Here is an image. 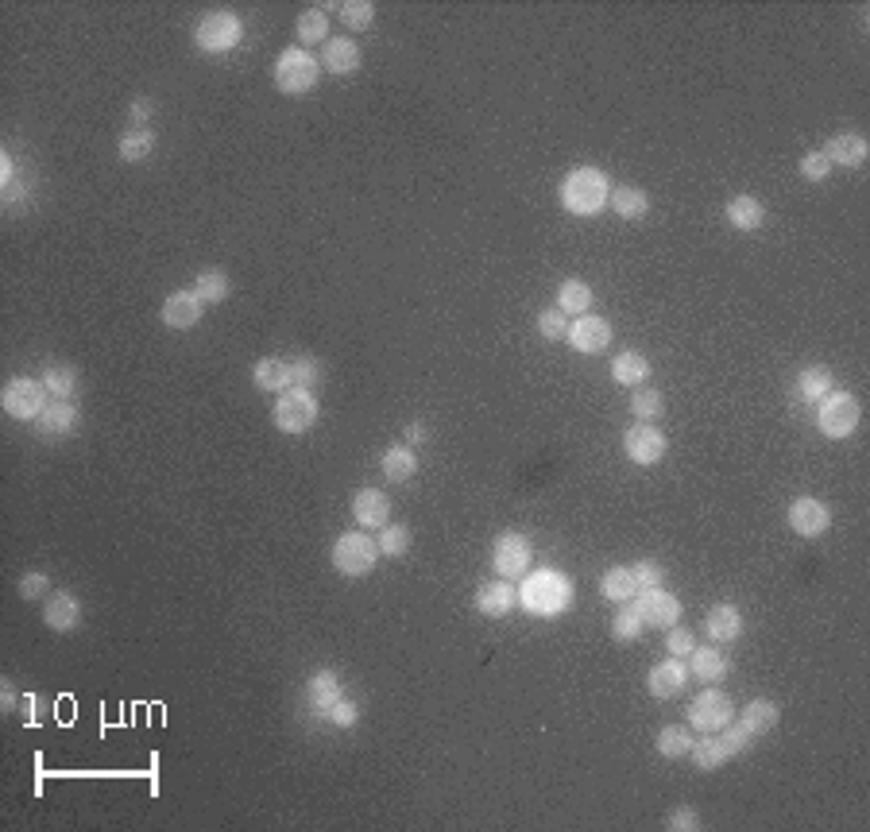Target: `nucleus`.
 <instances>
[{"mask_svg": "<svg viewBox=\"0 0 870 832\" xmlns=\"http://www.w3.org/2000/svg\"><path fill=\"white\" fill-rule=\"evenodd\" d=\"M573 600H577L573 577L561 573V569H553V565L530 569L519 585V608L526 616H534V620H557V616H565V612L573 608Z\"/></svg>", "mask_w": 870, "mask_h": 832, "instance_id": "f257e3e1", "label": "nucleus"}, {"mask_svg": "<svg viewBox=\"0 0 870 832\" xmlns=\"http://www.w3.org/2000/svg\"><path fill=\"white\" fill-rule=\"evenodd\" d=\"M611 202V182L600 167L584 163L561 179V209L569 217H600Z\"/></svg>", "mask_w": 870, "mask_h": 832, "instance_id": "f03ea898", "label": "nucleus"}, {"mask_svg": "<svg viewBox=\"0 0 870 832\" xmlns=\"http://www.w3.org/2000/svg\"><path fill=\"white\" fill-rule=\"evenodd\" d=\"M754 740H758V736H754L743 720H731L720 732H700V740H693V747H689V759H693L696 771H720L735 755L751 751Z\"/></svg>", "mask_w": 870, "mask_h": 832, "instance_id": "7ed1b4c3", "label": "nucleus"}, {"mask_svg": "<svg viewBox=\"0 0 870 832\" xmlns=\"http://www.w3.org/2000/svg\"><path fill=\"white\" fill-rule=\"evenodd\" d=\"M275 90L283 97H306V93L318 90L321 82V59H314V51L306 47H287L279 59H275Z\"/></svg>", "mask_w": 870, "mask_h": 832, "instance_id": "20e7f679", "label": "nucleus"}, {"mask_svg": "<svg viewBox=\"0 0 870 832\" xmlns=\"http://www.w3.org/2000/svg\"><path fill=\"white\" fill-rule=\"evenodd\" d=\"M321 418V403L314 391L306 387H287L283 395H275V407H271V422L279 434L298 438V434H310Z\"/></svg>", "mask_w": 870, "mask_h": 832, "instance_id": "39448f33", "label": "nucleus"}, {"mask_svg": "<svg viewBox=\"0 0 870 832\" xmlns=\"http://www.w3.org/2000/svg\"><path fill=\"white\" fill-rule=\"evenodd\" d=\"M859 418H863L859 399H855L851 391H843V387H832V391L816 403V430H820L824 438H832V442L851 438V434L859 430Z\"/></svg>", "mask_w": 870, "mask_h": 832, "instance_id": "423d86ee", "label": "nucleus"}, {"mask_svg": "<svg viewBox=\"0 0 870 832\" xmlns=\"http://www.w3.org/2000/svg\"><path fill=\"white\" fill-rule=\"evenodd\" d=\"M244 43V20L232 12V8H217V12H205L194 28V47L202 55H229Z\"/></svg>", "mask_w": 870, "mask_h": 832, "instance_id": "0eeeda50", "label": "nucleus"}, {"mask_svg": "<svg viewBox=\"0 0 870 832\" xmlns=\"http://www.w3.org/2000/svg\"><path fill=\"white\" fill-rule=\"evenodd\" d=\"M383 558L379 554V542L376 535H368V531H348L333 542V550H329V562L333 569L341 573V577H368L376 562Z\"/></svg>", "mask_w": 870, "mask_h": 832, "instance_id": "6e6552de", "label": "nucleus"}, {"mask_svg": "<svg viewBox=\"0 0 870 832\" xmlns=\"http://www.w3.org/2000/svg\"><path fill=\"white\" fill-rule=\"evenodd\" d=\"M51 391L43 387V380H35V376H12L4 391H0V407H4V415L16 418V422H35V418L43 415V407L51 403L47 399Z\"/></svg>", "mask_w": 870, "mask_h": 832, "instance_id": "1a4fd4ad", "label": "nucleus"}, {"mask_svg": "<svg viewBox=\"0 0 870 832\" xmlns=\"http://www.w3.org/2000/svg\"><path fill=\"white\" fill-rule=\"evenodd\" d=\"M669 453V438L662 434L658 422H635L627 434H623V457L638 465V469H650L658 461H666Z\"/></svg>", "mask_w": 870, "mask_h": 832, "instance_id": "9d476101", "label": "nucleus"}, {"mask_svg": "<svg viewBox=\"0 0 870 832\" xmlns=\"http://www.w3.org/2000/svg\"><path fill=\"white\" fill-rule=\"evenodd\" d=\"M735 716H739L735 713V701H731L727 693H720V689H704L700 697H693V705H689L685 720H689V728H696V732H720V728H727Z\"/></svg>", "mask_w": 870, "mask_h": 832, "instance_id": "9b49d317", "label": "nucleus"}, {"mask_svg": "<svg viewBox=\"0 0 870 832\" xmlns=\"http://www.w3.org/2000/svg\"><path fill=\"white\" fill-rule=\"evenodd\" d=\"M530 558H534V546H530V538L522 535V531H503V535L495 538L492 565L499 577H507V581L526 577L530 573Z\"/></svg>", "mask_w": 870, "mask_h": 832, "instance_id": "f8f14e48", "label": "nucleus"}, {"mask_svg": "<svg viewBox=\"0 0 870 832\" xmlns=\"http://www.w3.org/2000/svg\"><path fill=\"white\" fill-rule=\"evenodd\" d=\"M565 341L569 349L580 357H596V353H608L611 349V322L600 314H580L577 322H569L565 329Z\"/></svg>", "mask_w": 870, "mask_h": 832, "instance_id": "ddd939ff", "label": "nucleus"}, {"mask_svg": "<svg viewBox=\"0 0 870 832\" xmlns=\"http://www.w3.org/2000/svg\"><path fill=\"white\" fill-rule=\"evenodd\" d=\"M785 523H789V531L801 538H820L828 535V527H832V511L824 500H816V496H797L789 511H785Z\"/></svg>", "mask_w": 870, "mask_h": 832, "instance_id": "4468645a", "label": "nucleus"}, {"mask_svg": "<svg viewBox=\"0 0 870 832\" xmlns=\"http://www.w3.org/2000/svg\"><path fill=\"white\" fill-rule=\"evenodd\" d=\"M472 608L484 616V620H503L519 608V589L507 581V577H492L484 581L476 593H472Z\"/></svg>", "mask_w": 870, "mask_h": 832, "instance_id": "2eb2a0df", "label": "nucleus"}, {"mask_svg": "<svg viewBox=\"0 0 870 832\" xmlns=\"http://www.w3.org/2000/svg\"><path fill=\"white\" fill-rule=\"evenodd\" d=\"M635 604H638V612H642V620H646V627L669 631L673 624H681V600H677V593H669L666 585L638 593Z\"/></svg>", "mask_w": 870, "mask_h": 832, "instance_id": "dca6fc26", "label": "nucleus"}, {"mask_svg": "<svg viewBox=\"0 0 870 832\" xmlns=\"http://www.w3.org/2000/svg\"><path fill=\"white\" fill-rule=\"evenodd\" d=\"M202 314H205V302L198 298V291L194 287H182V291H171L167 295V302H163V310H159V318H163V326L167 329H194L198 322H202Z\"/></svg>", "mask_w": 870, "mask_h": 832, "instance_id": "f3484780", "label": "nucleus"}, {"mask_svg": "<svg viewBox=\"0 0 870 832\" xmlns=\"http://www.w3.org/2000/svg\"><path fill=\"white\" fill-rule=\"evenodd\" d=\"M352 519L360 531H383L391 523V496L383 488H360L352 496Z\"/></svg>", "mask_w": 870, "mask_h": 832, "instance_id": "a211bd4d", "label": "nucleus"}, {"mask_svg": "<svg viewBox=\"0 0 870 832\" xmlns=\"http://www.w3.org/2000/svg\"><path fill=\"white\" fill-rule=\"evenodd\" d=\"M824 155H828V163H832V171L843 167V171H855V167H863L870 155V144L863 132H836L828 144H824Z\"/></svg>", "mask_w": 870, "mask_h": 832, "instance_id": "6ab92c4d", "label": "nucleus"}, {"mask_svg": "<svg viewBox=\"0 0 870 832\" xmlns=\"http://www.w3.org/2000/svg\"><path fill=\"white\" fill-rule=\"evenodd\" d=\"M43 624L58 631V635H70V631H78L82 627V600L74 593H66V589H58L43 600Z\"/></svg>", "mask_w": 870, "mask_h": 832, "instance_id": "aec40b11", "label": "nucleus"}, {"mask_svg": "<svg viewBox=\"0 0 870 832\" xmlns=\"http://www.w3.org/2000/svg\"><path fill=\"white\" fill-rule=\"evenodd\" d=\"M685 685H689V666H685V658H666V662H658V666L650 670V678H646L650 697H658V701L681 697Z\"/></svg>", "mask_w": 870, "mask_h": 832, "instance_id": "412c9836", "label": "nucleus"}, {"mask_svg": "<svg viewBox=\"0 0 870 832\" xmlns=\"http://www.w3.org/2000/svg\"><path fill=\"white\" fill-rule=\"evenodd\" d=\"M345 697V685H341V674L337 670H318L310 682H306V705L314 709L318 720H329L333 705Z\"/></svg>", "mask_w": 870, "mask_h": 832, "instance_id": "4be33fe9", "label": "nucleus"}, {"mask_svg": "<svg viewBox=\"0 0 870 832\" xmlns=\"http://www.w3.org/2000/svg\"><path fill=\"white\" fill-rule=\"evenodd\" d=\"M360 66H364V51H360L356 39L337 35V39H329V43L321 47V70H329V74H337V78L356 74Z\"/></svg>", "mask_w": 870, "mask_h": 832, "instance_id": "5701e85b", "label": "nucleus"}, {"mask_svg": "<svg viewBox=\"0 0 870 832\" xmlns=\"http://www.w3.org/2000/svg\"><path fill=\"white\" fill-rule=\"evenodd\" d=\"M727 670H731V662H727V654L720 651V643H708V647L696 643L693 654H689V678H696V682L720 685L727 678Z\"/></svg>", "mask_w": 870, "mask_h": 832, "instance_id": "b1692460", "label": "nucleus"}, {"mask_svg": "<svg viewBox=\"0 0 870 832\" xmlns=\"http://www.w3.org/2000/svg\"><path fill=\"white\" fill-rule=\"evenodd\" d=\"M78 407H74V399H51L47 407H43V415L35 418V430L43 434V438H66V434H74L78 430Z\"/></svg>", "mask_w": 870, "mask_h": 832, "instance_id": "393cba45", "label": "nucleus"}, {"mask_svg": "<svg viewBox=\"0 0 870 832\" xmlns=\"http://www.w3.org/2000/svg\"><path fill=\"white\" fill-rule=\"evenodd\" d=\"M379 473L387 476L391 484H410L418 476V453L406 442H391L379 457Z\"/></svg>", "mask_w": 870, "mask_h": 832, "instance_id": "a878e982", "label": "nucleus"}, {"mask_svg": "<svg viewBox=\"0 0 870 832\" xmlns=\"http://www.w3.org/2000/svg\"><path fill=\"white\" fill-rule=\"evenodd\" d=\"M724 217H727V225L739 229V233H758V229L766 225V206H762L754 194H735L724 206Z\"/></svg>", "mask_w": 870, "mask_h": 832, "instance_id": "bb28decb", "label": "nucleus"}, {"mask_svg": "<svg viewBox=\"0 0 870 832\" xmlns=\"http://www.w3.org/2000/svg\"><path fill=\"white\" fill-rule=\"evenodd\" d=\"M565 318L573 314V318H580V314H592V306H596V295H592V283H584V279H577V275H569V279H561V287H557V302H553Z\"/></svg>", "mask_w": 870, "mask_h": 832, "instance_id": "cd10ccee", "label": "nucleus"}, {"mask_svg": "<svg viewBox=\"0 0 870 832\" xmlns=\"http://www.w3.org/2000/svg\"><path fill=\"white\" fill-rule=\"evenodd\" d=\"M704 635H712V643H735L743 635V612L735 604H716L704 616Z\"/></svg>", "mask_w": 870, "mask_h": 832, "instance_id": "c85d7f7f", "label": "nucleus"}, {"mask_svg": "<svg viewBox=\"0 0 870 832\" xmlns=\"http://www.w3.org/2000/svg\"><path fill=\"white\" fill-rule=\"evenodd\" d=\"M650 360L642 357L638 349H623L619 357H611V380L619 387H642L650 380Z\"/></svg>", "mask_w": 870, "mask_h": 832, "instance_id": "c756f323", "label": "nucleus"}, {"mask_svg": "<svg viewBox=\"0 0 870 832\" xmlns=\"http://www.w3.org/2000/svg\"><path fill=\"white\" fill-rule=\"evenodd\" d=\"M832 387H836V376H832L828 364H809V368L797 372V399H801V403H812V407H816Z\"/></svg>", "mask_w": 870, "mask_h": 832, "instance_id": "7c9ffc66", "label": "nucleus"}, {"mask_svg": "<svg viewBox=\"0 0 870 832\" xmlns=\"http://www.w3.org/2000/svg\"><path fill=\"white\" fill-rule=\"evenodd\" d=\"M252 380H256V387L267 391V395H283L287 387H294V380H290V360H279V357L256 360Z\"/></svg>", "mask_w": 870, "mask_h": 832, "instance_id": "2f4dec72", "label": "nucleus"}, {"mask_svg": "<svg viewBox=\"0 0 870 832\" xmlns=\"http://www.w3.org/2000/svg\"><path fill=\"white\" fill-rule=\"evenodd\" d=\"M600 596L611 600V604H627V600H635L638 589H635V577H631V565H611L600 573Z\"/></svg>", "mask_w": 870, "mask_h": 832, "instance_id": "473e14b6", "label": "nucleus"}, {"mask_svg": "<svg viewBox=\"0 0 870 832\" xmlns=\"http://www.w3.org/2000/svg\"><path fill=\"white\" fill-rule=\"evenodd\" d=\"M623 221H642L650 213V194L642 186H611V202H608Z\"/></svg>", "mask_w": 870, "mask_h": 832, "instance_id": "72a5a7b5", "label": "nucleus"}, {"mask_svg": "<svg viewBox=\"0 0 870 832\" xmlns=\"http://www.w3.org/2000/svg\"><path fill=\"white\" fill-rule=\"evenodd\" d=\"M155 151V132L151 128H124L120 140H116V155L124 163H144Z\"/></svg>", "mask_w": 870, "mask_h": 832, "instance_id": "f704fd0d", "label": "nucleus"}, {"mask_svg": "<svg viewBox=\"0 0 870 832\" xmlns=\"http://www.w3.org/2000/svg\"><path fill=\"white\" fill-rule=\"evenodd\" d=\"M294 35H298V43L302 47H325L329 43V16H325V8H306L302 16H298V24H294Z\"/></svg>", "mask_w": 870, "mask_h": 832, "instance_id": "c9c22d12", "label": "nucleus"}, {"mask_svg": "<svg viewBox=\"0 0 870 832\" xmlns=\"http://www.w3.org/2000/svg\"><path fill=\"white\" fill-rule=\"evenodd\" d=\"M642 631H646V620H642V612H638L635 600L619 604V612L611 616V639H619V643H635Z\"/></svg>", "mask_w": 870, "mask_h": 832, "instance_id": "e433bc0d", "label": "nucleus"}, {"mask_svg": "<svg viewBox=\"0 0 870 832\" xmlns=\"http://www.w3.org/2000/svg\"><path fill=\"white\" fill-rule=\"evenodd\" d=\"M747 728H751L754 736H766V732H774L778 728V720H782V709L774 705V701H766V697H758V701H751L747 709H743V716H739Z\"/></svg>", "mask_w": 870, "mask_h": 832, "instance_id": "4c0bfd02", "label": "nucleus"}, {"mask_svg": "<svg viewBox=\"0 0 870 832\" xmlns=\"http://www.w3.org/2000/svg\"><path fill=\"white\" fill-rule=\"evenodd\" d=\"M39 380L51 391V399H74V391H78V368H70V364H47Z\"/></svg>", "mask_w": 870, "mask_h": 832, "instance_id": "58836bf2", "label": "nucleus"}, {"mask_svg": "<svg viewBox=\"0 0 870 832\" xmlns=\"http://www.w3.org/2000/svg\"><path fill=\"white\" fill-rule=\"evenodd\" d=\"M194 291H198V298H202L205 306H221V302L232 295V283L221 268H209L194 279Z\"/></svg>", "mask_w": 870, "mask_h": 832, "instance_id": "ea45409f", "label": "nucleus"}, {"mask_svg": "<svg viewBox=\"0 0 870 832\" xmlns=\"http://www.w3.org/2000/svg\"><path fill=\"white\" fill-rule=\"evenodd\" d=\"M631 415L638 422H658V418L666 415V395L658 391V387H635V395H631Z\"/></svg>", "mask_w": 870, "mask_h": 832, "instance_id": "a19ab883", "label": "nucleus"}, {"mask_svg": "<svg viewBox=\"0 0 870 832\" xmlns=\"http://www.w3.org/2000/svg\"><path fill=\"white\" fill-rule=\"evenodd\" d=\"M376 542H379V554H383V558H406L410 546H414V535H410L406 523H387V527L376 535Z\"/></svg>", "mask_w": 870, "mask_h": 832, "instance_id": "79ce46f5", "label": "nucleus"}, {"mask_svg": "<svg viewBox=\"0 0 870 832\" xmlns=\"http://www.w3.org/2000/svg\"><path fill=\"white\" fill-rule=\"evenodd\" d=\"M654 747H658V755H662V759H685V755H689V747H693V732H689V728H681V724H669V728H662V732H658Z\"/></svg>", "mask_w": 870, "mask_h": 832, "instance_id": "37998d69", "label": "nucleus"}, {"mask_svg": "<svg viewBox=\"0 0 870 832\" xmlns=\"http://www.w3.org/2000/svg\"><path fill=\"white\" fill-rule=\"evenodd\" d=\"M337 12H341V20H345L348 31H368L376 24V4H372V0H345Z\"/></svg>", "mask_w": 870, "mask_h": 832, "instance_id": "c03bdc74", "label": "nucleus"}, {"mask_svg": "<svg viewBox=\"0 0 870 832\" xmlns=\"http://www.w3.org/2000/svg\"><path fill=\"white\" fill-rule=\"evenodd\" d=\"M631 577H635L638 593H646V589H662V585H666V569L654 562V558H642V562L631 565Z\"/></svg>", "mask_w": 870, "mask_h": 832, "instance_id": "a18cd8bd", "label": "nucleus"}, {"mask_svg": "<svg viewBox=\"0 0 870 832\" xmlns=\"http://www.w3.org/2000/svg\"><path fill=\"white\" fill-rule=\"evenodd\" d=\"M534 326H538V333H542L546 341H565V329H569V318H565V314H561L557 306H546V310L538 314V322H534Z\"/></svg>", "mask_w": 870, "mask_h": 832, "instance_id": "49530a36", "label": "nucleus"}, {"mask_svg": "<svg viewBox=\"0 0 870 832\" xmlns=\"http://www.w3.org/2000/svg\"><path fill=\"white\" fill-rule=\"evenodd\" d=\"M797 171H801V179H805V182H828V175H832V163H828V155H824V151H809V155H801Z\"/></svg>", "mask_w": 870, "mask_h": 832, "instance_id": "de8ad7c7", "label": "nucleus"}, {"mask_svg": "<svg viewBox=\"0 0 870 832\" xmlns=\"http://www.w3.org/2000/svg\"><path fill=\"white\" fill-rule=\"evenodd\" d=\"M290 380H294V387H318L321 380V364L314 357H294L290 360Z\"/></svg>", "mask_w": 870, "mask_h": 832, "instance_id": "09e8293b", "label": "nucleus"}, {"mask_svg": "<svg viewBox=\"0 0 870 832\" xmlns=\"http://www.w3.org/2000/svg\"><path fill=\"white\" fill-rule=\"evenodd\" d=\"M20 596L35 604V600H47L51 596V577L47 573H39V569H28L24 577H20Z\"/></svg>", "mask_w": 870, "mask_h": 832, "instance_id": "8fccbe9b", "label": "nucleus"}, {"mask_svg": "<svg viewBox=\"0 0 870 832\" xmlns=\"http://www.w3.org/2000/svg\"><path fill=\"white\" fill-rule=\"evenodd\" d=\"M696 647V635L689 631V627H681V624H673L669 627V635H666V651L669 658H689Z\"/></svg>", "mask_w": 870, "mask_h": 832, "instance_id": "3c124183", "label": "nucleus"}, {"mask_svg": "<svg viewBox=\"0 0 870 832\" xmlns=\"http://www.w3.org/2000/svg\"><path fill=\"white\" fill-rule=\"evenodd\" d=\"M666 829L669 832H696L700 829V813H696L693 805H677V809H669Z\"/></svg>", "mask_w": 870, "mask_h": 832, "instance_id": "603ef678", "label": "nucleus"}, {"mask_svg": "<svg viewBox=\"0 0 870 832\" xmlns=\"http://www.w3.org/2000/svg\"><path fill=\"white\" fill-rule=\"evenodd\" d=\"M329 724H333V728H356V724H360V705H356V701H352V697H341V701H337V705H333V713H329Z\"/></svg>", "mask_w": 870, "mask_h": 832, "instance_id": "864d4df0", "label": "nucleus"}, {"mask_svg": "<svg viewBox=\"0 0 870 832\" xmlns=\"http://www.w3.org/2000/svg\"><path fill=\"white\" fill-rule=\"evenodd\" d=\"M28 194H31V182L28 179L8 182V186H4V209H8V213H20V209H24V202H28Z\"/></svg>", "mask_w": 870, "mask_h": 832, "instance_id": "5fc2aeb1", "label": "nucleus"}, {"mask_svg": "<svg viewBox=\"0 0 870 832\" xmlns=\"http://www.w3.org/2000/svg\"><path fill=\"white\" fill-rule=\"evenodd\" d=\"M151 117H155V101H151V97L128 101V120H132V128H151Z\"/></svg>", "mask_w": 870, "mask_h": 832, "instance_id": "6e6d98bb", "label": "nucleus"}, {"mask_svg": "<svg viewBox=\"0 0 870 832\" xmlns=\"http://www.w3.org/2000/svg\"><path fill=\"white\" fill-rule=\"evenodd\" d=\"M20 705H24V693L12 685V678H4V682H0V709H4V713H16Z\"/></svg>", "mask_w": 870, "mask_h": 832, "instance_id": "4d7b16f0", "label": "nucleus"}, {"mask_svg": "<svg viewBox=\"0 0 870 832\" xmlns=\"http://www.w3.org/2000/svg\"><path fill=\"white\" fill-rule=\"evenodd\" d=\"M16 163H12V155L8 151H0V186H8V182H16Z\"/></svg>", "mask_w": 870, "mask_h": 832, "instance_id": "13d9d810", "label": "nucleus"}, {"mask_svg": "<svg viewBox=\"0 0 870 832\" xmlns=\"http://www.w3.org/2000/svg\"><path fill=\"white\" fill-rule=\"evenodd\" d=\"M426 434H430V430H426L422 422H410V426H406V446H422Z\"/></svg>", "mask_w": 870, "mask_h": 832, "instance_id": "bf43d9fd", "label": "nucleus"}]
</instances>
